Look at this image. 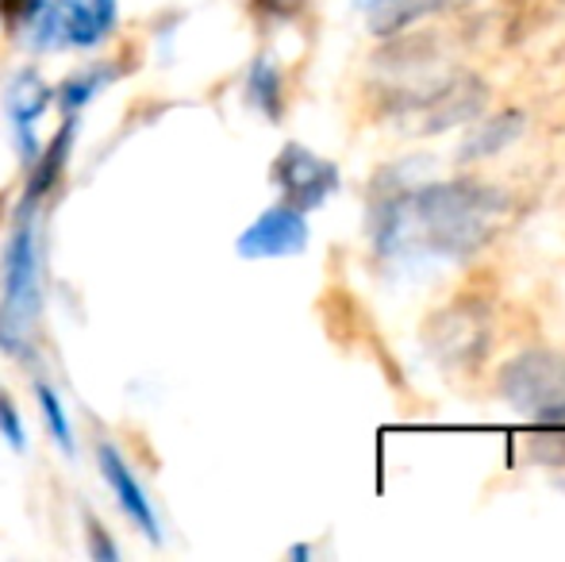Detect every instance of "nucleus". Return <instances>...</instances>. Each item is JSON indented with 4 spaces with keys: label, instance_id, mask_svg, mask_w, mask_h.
<instances>
[{
    "label": "nucleus",
    "instance_id": "obj_9",
    "mask_svg": "<svg viewBox=\"0 0 565 562\" xmlns=\"http://www.w3.org/2000/svg\"><path fill=\"white\" fill-rule=\"evenodd\" d=\"M51 100H54V89L35 74V70H20L4 89V113H8V120H12L15 142H20V155L28 158V166H31V158L39 155L35 124L43 120Z\"/></svg>",
    "mask_w": 565,
    "mask_h": 562
},
{
    "label": "nucleus",
    "instance_id": "obj_16",
    "mask_svg": "<svg viewBox=\"0 0 565 562\" xmlns=\"http://www.w3.org/2000/svg\"><path fill=\"white\" fill-rule=\"evenodd\" d=\"M0 439H4L12 450L28 447V427H23V416H20V409H15L12 393H4V390H0Z\"/></svg>",
    "mask_w": 565,
    "mask_h": 562
},
{
    "label": "nucleus",
    "instance_id": "obj_1",
    "mask_svg": "<svg viewBox=\"0 0 565 562\" xmlns=\"http://www.w3.org/2000/svg\"><path fill=\"white\" fill-rule=\"evenodd\" d=\"M508 201L481 181H404L385 170L373 185L370 240L388 263L401 258H469L497 235Z\"/></svg>",
    "mask_w": 565,
    "mask_h": 562
},
{
    "label": "nucleus",
    "instance_id": "obj_17",
    "mask_svg": "<svg viewBox=\"0 0 565 562\" xmlns=\"http://www.w3.org/2000/svg\"><path fill=\"white\" fill-rule=\"evenodd\" d=\"M43 8H46V0H0V20H4V28L23 31L39 20Z\"/></svg>",
    "mask_w": 565,
    "mask_h": 562
},
{
    "label": "nucleus",
    "instance_id": "obj_14",
    "mask_svg": "<svg viewBox=\"0 0 565 562\" xmlns=\"http://www.w3.org/2000/svg\"><path fill=\"white\" fill-rule=\"evenodd\" d=\"M116 77H119L116 66H89V70H82V74L66 77V82L58 85V93H54V97H58V108L66 116H77L89 100H97V93H105Z\"/></svg>",
    "mask_w": 565,
    "mask_h": 562
},
{
    "label": "nucleus",
    "instance_id": "obj_6",
    "mask_svg": "<svg viewBox=\"0 0 565 562\" xmlns=\"http://www.w3.org/2000/svg\"><path fill=\"white\" fill-rule=\"evenodd\" d=\"M274 185L281 189L285 204L300 212L323 209L339 193L342 173L331 158L308 150L305 142H285L281 155L274 158Z\"/></svg>",
    "mask_w": 565,
    "mask_h": 562
},
{
    "label": "nucleus",
    "instance_id": "obj_15",
    "mask_svg": "<svg viewBox=\"0 0 565 562\" xmlns=\"http://www.w3.org/2000/svg\"><path fill=\"white\" fill-rule=\"evenodd\" d=\"M35 397H39V413H43L46 421V432H51V439L58 443V450H66V455H74L77 443H74V424H70L66 416V405H62V397L51 390L46 382L35 385Z\"/></svg>",
    "mask_w": 565,
    "mask_h": 562
},
{
    "label": "nucleus",
    "instance_id": "obj_2",
    "mask_svg": "<svg viewBox=\"0 0 565 562\" xmlns=\"http://www.w3.org/2000/svg\"><path fill=\"white\" fill-rule=\"evenodd\" d=\"M35 209H20L4 243V293H0V351L28 359L43 312V258H39Z\"/></svg>",
    "mask_w": 565,
    "mask_h": 562
},
{
    "label": "nucleus",
    "instance_id": "obj_8",
    "mask_svg": "<svg viewBox=\"0 0 565 562\" xmlns=\"http://www.w3.org/2000/svg\"><path fill=\"white\" fill-rule=\"evenodd\" d=\"M97 466L100 474H105L108 489L116 494V505L119 512H124L127 520H131L135 528H139L142 536H147L150 543L162 540V528H158V517H154V505H150L147 489L139 486V478H135V470L127 466V458L119 455L113 443H100L97 447Z\"/></svg>",
    "mask_w": 565,
    "mask_h": 562
},
{
    "label": "nucleus",
    "instance_id": "obj_10",
    "mask_svg": "<svg viewBox=\"0 0 565 562\" xmlns=\"http://www.w3.org/2000/svg\"><path fill=\"white\" fill-rule=\"evenodd\" d=\"M74 136H77V124H74V116H70L58 136L31 158V178H28V189H23L20 209H35L39 201H46V197L58 189L62 173H66V162H70V150H74Z\"/></svg>",
    "mask_w": 565,
    "mask_h": 562
},
{
    "label": "nucleus",
    "instance_id": "obj_13",
    "mask_svg": "<svg viewBox=\"0 0 565 562\" xmlns=\"http://www.w3.org/2000/svg\"><path fill=\"white\" fill-rule=\"evenodd\" d=\"M246 105L258 108L266 120H281L285 113V85H281V70L274 59H254L246 70Z\"/></svg>",
    "mask_w": 565,
    "mask_h": 562
},
{
    "label": "nucleus",
    "instance_id": "obj_19",
    "mask_svg": "<svg viewBox=\"0 0 565 562\" xmlns=\"http://www.w3.org/2000/svg\"><path fill=\"white\" fill-rule=\"evenodd\" d=\"M354 4H365V0H354Z\"/></svg>",
    "mask_w": 565,
    "mask_h": 562
},
{
    "label": "nucleus",
    "instance_id": "obj_7",
    "mask_svg": "<svg viewBox=\"0 0 565 562\" xmlns=\"http://www.w3.org/2000/svg\"><path fill=\"white\" fill-rule=\"evenodd\" d=\"M308 220L292 204L266 209L243 235L235 240L238 258H292L308 247Z\"/></svg>",
    "mask_w": 565,
    "mask_h": 562
},
{
    "label": "nucleus",
    "instance_id": "obj_12",
    "mask_svg": "<svg viewBox=\"0 0 565 562\" xmlns=\"http://www.w3.org/2000/svg\"><path fill=\"white\" fill-rule=\"evenodd\" d=\"M523 128H527V116L512 113V108H508V113L489 116L481 128H473L466 136V142H461V150H458V158H461V162H481V158L500 155V150L512 147V142L523 136Z\"/></svg>",
    "mask_w": 565,
    "mask_h": 562
},
{
    "label": "nucleus",
    "instance_id": "obj_11",
    "mask_svg": "<svg viewBox=\"0 0 565 562\" xmlns=\"http://www.w3.org/2000/svg\"><path fill=\"white\" fill-rule=\"evenodd\" d=\"M473 4V0H365L373 35H396V31L412 28V23L427 20L439 12H458V8Z\"/></svg>",
    "mask_w": 565,
    "mask_h": 562
},
{
    "label": "nucleus",
    "instance_id": "obj_4",
    "mask_svg": "<svg viewBox=\"0 0 565 562\" xmlns=\"http://www.w3.org/2000/svg\"><path fill=\"white\" fill-rule=\"evenodd\" d=\"M500 390L520 413L543 424H565V362L551 351H531L508 362Z\"/></svg>",
    "mask_w": 565,
    "mask_h": 562
},
{
    "label": "nucleus",
    "instance_id": "obj_3",
    "mask_svg": "<svg viewBox=\"0 0 565 562\" xmlns=\"http://www.w3.org/2000/svg\"><path fill=\"white\" fill-rule=\"evenodd\" d=\"M116 28V0H46L31 23V43L39 51H89L105 43Z\"/></svg>",
    "mask_w": 565,
    "mask_h": 562
},
{
    "label": "nucleus",
    "instance_id": "obj_5",
    "mask_svg": "<svg viewBox=\"0 0 565 562\" xmlns=\"http://www.w3.org/2000/svg\"><path fill=\"white\" fill-rule=\"evenodd\" d=\"M484 82H477L473 74H458L450 82H439L424 93H412L401 100L396 116L404 120V128H412L416 136H439V131L454 128V124L473 120L484 108Z\"/></svg>",
    "mask_w": 565,
    "mask_h": 562
},
{
    "label": "nucleus",
    "instance_id": "obj_18",
    "mask_svg": "<svg viewBox=\"0 0 565 562\" xmlns=\"http://www.w3.org/2000/svg\"><path fill=\"white\" fill-rule=\"evenodd\" d=\"M85 528H89V555H93V559H100V562H116V559H119V551H116V543L108 540L105 524L89 517V520H85Z\"/></svg>",
    "mask_w": 565,
    "mask_h": 562
}]
</instances>
